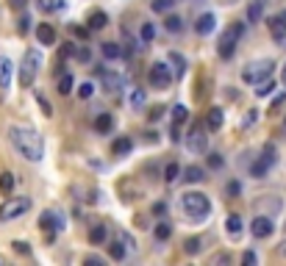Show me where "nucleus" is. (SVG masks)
Wrapping results in <instances>:
<instances>
[{"instance_id":"2eb2a0df","label":"nucleus","mask_w":286,"mask_h":266,"mask_svg":"<svg viewBox=\"0 0 286 266\" xmlns=\"http://www.w3.org/2000/svg\"><path fill=\"white\" fill-rule=\"evenodd\" d=\"M86 25H89V31H100V28H106V25H109L106 11H92V14H89V20H86Z\"/></svg>"},{"instance_id":"5701e85b","label":"nucleus","mask_w":286,"mask_h":266,"mask_svg":"<svg viewBox=\"0 0 286 266\" xmlns=\"http://www.w3.org/2000/svg\"><path fill=\"white\" fill-rule=\"evenodd\" d=\"M225 230H228L231 236H242V216L239 214H231L228 222H225Z\"/></svg>"},{"instance_id":"72a5a7b5","label":"nucleus","mask_w":286,"mask_h":266,"mask_svg":"<svg viewBox=\"0 0 286 266\" xmlns=\"http://www.w3.org/2000/svg\"><path fill=\"white\" fill-rule=\"evenodd\" d=\"M170 61L175 64V72H178V75H183V72H186V61H183V56H181V53H170Z\"/></svg>"},{"instance_id":"f704fd0d","label":"nucleus","mask_w":286,"mask_h":266,"mask_svg":"<svg viewBox=\"0 0 286 266\" xmlns=\"http://www.w3.org/2000/svg\"><path fill=\"white\" fill-rule=\"evenodd\" d=\"M109 255L114 258V261H122V258H125V244H122V241H117V244L109 247Z\"/></svg>"},{"instance_id":"aec40b11","label":"nucleus","mask_w":286,"mask_h":266,"mask_svg":"<svg viewBox=\"0 0 286 266\" xmlns=\"http://www.w3.org/2000/svg\"><path fill=\"white\" fill-rule=\"evenodd\" d=\"M111 125H114V117H111V114H100L98 120H94V131H98V133H109Z\"/></svg>"},{"instance_id":"9b49d317","label":"nucleus","mask_w":286,"mask_h":266,"mask_svg":"<svg viewBox=\"0 0 286 266\" xmlns=\"http://www.w3.org/2000/svg\"><path fill=\"white\" fill-rule=\"evenodd\" d=\"M250 230H253V236H256V239H267V236H272L275 224H272L270 216H256L253 224H250Z\"/></svg>"},{"instance_id":"603ef678","label":"nucleus","mask_w":286,"mask_h":266,"mask_svg":"<svg viewBox=\"0 0 286 266\" xmlns=\"http://www.w3.org/2000/svg\"><path fill=\"white\" fill-rule=\"evenodd\" d=\"M228 194H239V183H231V186H228Z\"/></svg>"},{"instance_id":"f3484780","label":"nucleus","mask_w":286,"mask_h":266,"mask_svg":"<svg viewBox=\"0 0 286 266\" xmlns=\"http://www.w3.org/2000/svg\"><path fill=\"white\" fill-rule=\"evenodd\" d=\"M261 14H264V0H250V6H247V20H250V22H261Z\"/></svg>"},{"instance_id":"39448f33","label":"nucleus","mask_w":286,"mask_h":266,"mask_svg":"<svg viewBox=\"0 0 286 266\" xmlns=\"http://www.w3.org/2000/svg\"><path fill=\"white\" fill-rule=\"evenodd\" d=\"M31 211V200L28 197H14V200H6L0 205V222H11V219H20Z\"/></svg>"},{"instance_id":"09e8293b","label":"nucleus","mask_w":286,"mask_h":266,"mask_svg":"<svg viewBox=\"0 0 286 266\" xmlns=\"http://www.w3.org/2000/svg\"><path fill=\"white\" fill-rule=\"evenodd\" d=\"M242 263H247V266H256V255H253V252H245V255H242Z\"/></svg>"},{"instance_id":"c03bdc74","label":"nucleus","mask_w":286,"mask_h":266,"mask_svg":"<svg viewBox=\"0 0 286 266\" xmlns=\"http://www.w3.org/2000/svg\"><path fill=\"white\" fill-rule=\"evenodd\" d=\"M75 56H78L81 61H89V58H92V53H89V47H75Z\"/></svg>"},{"instance_id":"ea45409f","label":"nucleus","mask_w":286,"mask_h":266,"mask_svg":"<svg viewBox=\"0 0 286 266\" xmlns=\"http://www.w3.org/2000/svg\"><path fill=\"white\" fill-rule=\"evenodd\" d=\"M92 92H94L92 84H81V86H78V97H81V100H89V97H92Z\"/></svg>"},{"instance_id":"37998d69","label":"nucleus","mask_w":286,"mask_h":266,"mask_svg":"<svg viewBox=\"0 0 286 266\" xmlns=\"http://www.w3.org/2000/svg\"><path fill=\"white\" fill-rule=\"evenodd\" d=\"M28 28H31V17H25V14H22V17H20V25H17V31H20V33H25Z\"/></svg>"},{"instance_id":"c85d7f7f","label":"nucleus","mask_w":286,"mask_h":266,"mask_svg":"<svg viewBox=\"0 0 286 266\" xmlns=\"http://www.w3.org/2000/svg\"><path fill=\"white\" fill-rule=\"evenodd\" d=\"M272 89H275V84H272L270 78H264L261 84H256V97H267V94H270Z\"/></svg>"},{"instance_id":"0eeeda50","label":"nucleus","mask_w":286,"mask_h":266,"mask_svg":"<svg viewBox=\"0 0 286 266\" xmlns=\"http://www.w3.org/2000/svg\"><path fill=\"white\" fill-rule=\"evenodd\" d=\"M272 67H275V64L267 61V58H264V61H253V64H247V67L242 69V78H245L247 84L256 86V84H261L264 78H270V75H272Z\"/></svg>"},{"instance_id":"bb28decb","label":"nucleus","mask_w":286,"mask_h":266,"mask_svg":"<svg viewBox=\"0 0 286 266\" xmlns=\"http://www.w3.org/2000/svg\"><path fill=\"white\" fill-rule=\"evenodd\" d=\"M181 17H175V14H172V17H167V20H164V28H167V31H170V33H181Z\"/></svg>"},{"instance_id":"a211bd4d","label":"nucleus","mask_w":286,"mask_h":266,"mask_svg":"<svg viewBox=\"0 0 286 266\" xmlns=\"http://www.w3.org/2000/svg\"><path fill=\"white\" fill-rule=\"evenodd\" d=\"M223 122H225V114H223L219 108H211V111H208V120H206L208 131H219V128H223Z\"/></svg>"},{"instance_id":"58836bf2","label":"nucleus","mask_w":286,"mask_h":266,"mask_svg":"<svg viewBox=\"0 0 286 266\" xmlns=\"http://www.w3.org/2000/svg\"><path fill=\"white\" fill-rule=\"evenodd\" d=\"M223 156H219V153H208V167H211V169H219V167H223Z\"/></svg>"},{"instance_id":"423d86ee","label":"nucleus","mask_w":286,"mask_h":266,"mask_svg":"<svg viewBox=\"0 0 286 266\" xmlns=\"http://www.w3.org/2000/svg\"><path fill=\"white\" fill-rule=\"evenodd\" d=\"M186 147L195 153V156H203L208 153V133L203 131V122H195L186 133Z\"/></svg>"},{"instance_id":"de8ad7c7","label":"nucleus","mask_w":286,"mask_h":266,"mask_svg":"<svg viewBox=\"0 0 286 266\" xmlns=\"http://www.w3.org/2000/svg\"><path fill=\"white\" fill-rule=\"evenodd\" d=\"M283 97H286V94H281V97H275V100H272V108H270V114H275V111L283 105Z\"/></svg>"},{"instance_id":"f8f14e48","label":"nucleus","mask_w":286,"mask_h":266,"mask_svg":"<svg viewBox=\"0 0 286 266\" xmlns=\"http://www.w3.org/2000/svg\"><path fill=\"white\" fill-rule=\"evenodd\" d=\"M11 75H14V67L6 56H0V92H9L11 86Z\"/></svg>"},{"instance_id":"20e7f679","label":"nucleus","mask_w":286,"mask_h":266,"mask_svg":"<svg viewBox=\"0 0 286 266\" xmlns=\"http://www.w3.org/2000/svg\"><path fill=\"white\" fill-rule=\"evenodd\" d=\"M39 64H42V56L39 50H25V56H22V64H20V86H31L34 78H37L39 72Z\"/></svg>"},{"instance_id":"6e6d98bb","label":"nucleus","mask_w":286,"mask_h":266,"mask_svg":"<svg viewBox=\"0 0 286 266\" xmlns=\"http://www.w3.org/2000/svg\"><path fill=\"white\" fill-rule=\"evenodd\" d=\"M283 131H286V120H283Z\"/></svg>"},{"instance_id":"6e6552de","label":"nucleus","mask_w":286,"mask_h":266,"mask_svg":"<svg viewBox=\"0 0 286 266\" xmlns=\"http://www.w3.org/2000/svg\"><path fill=\"white\" fill-rule=\"evenodd\" d=\"M275 161H278V156H275V144H264V150H261L259 161H256L253 167H250V175H253V177H264L272 167H275Z\"/></svg>"},{"instance_id":"79ce46f5","label":"nucleus","mask_w":286,"mask_h":266,"mask_svg":"<svg viewBox=\"0 0 286 266\" xmlns=\"http://www.w3.org/2000/svg\"><path fill=\"white\" fill-rule=\"evenodd\" d=\"M37 100H39V105H42V111H45V117H53V108H50V103H47L42 94H37Z\"/></svg>"},{"instance_id":"a878e982","label":"nucleus","mask_w":286,"mask_h":266,"mask_svg":"<svg viewBox=\"0 0 286 266\" xmlns=\"http://www.w3.org/2000/svg\"><path fill=\"white\" fill-rule=\"evenodd\" d=\"M37 3H39V9H42V11H47V14H50V11L64 9V0H37Z\"/></svg>"},{"instance_id":"2f4dec72","label":"nucleus","mask_w":286,"mask_h":266,"mask_svg":"<svg viewBox=\"0 0 286 266\" xmlns=\"http://www.w3.org/2000/svg\"><path fill=\"white\" fill-rule=\"evenodd\" d=\"M186 117H189L186 105H175V108H172V122H175V125H181V122H186Z\"/></svg>"},{"instance_id":"393cba45","label":"nucleus","mask_w":286,"mask_h":266,"mask_svg":"<svg viewBox=\"0 0 286 266\" xmlns=\"http://www.w3.org/2000/svg\"><path fill=\"white\" fill-rule=\"evenodd\" d=\"M70 92H73V75L61 72V78H58V94H70Z\"/></svg>"},{"instance_id":"dca6fc26","label":"nucleus","mask_w":286,"mask_h":266,"mask_svg":"<svg viewBox=\"0 0 286 266\" xmlns=\"http://www.w3.org/2000/svg\"><path fill=\"white\" fill-rule=\"evenodd\" d=\"M195 31L203 33V36H206V33H211L214 31V14H208V11H206V14H200L198 22H195Z\"/></svg>"},{"instance_id":"f03ea898","label":"nucleus","mask_w":286,"mask_h":266,"mask_svg":"<svg viewBox=\"0 0 286 266\" xmlns=\"http://www.w3.org/2000/svg\"><path fill=\"white\" fill-rule=\"evenodd\" d=\"M181 205H183V211H186V216H192V219H206V216L211 214V200H208L206 194H200V192L183 194Z\"/></svg>"},{"instance_id":"b1692460","label":"nucleus","mask_w":286,"mask_h":266,"mask_svg":"<svg viewBox=\"0 0 286 266\" xmlns=\"http://www.w3.org/2000/svg\"><path fill=\"white\" fill-rule=\"evenodd\" d=\"M89 241H92V244H103L106 241V224H94V227L89 230Z\"/></svg>"},{"instance_id":"864d4df0","label":"nucleus","mask_w":286,"mask_h":266,"mask_svg":"<svg viewBox=\"0 0 286 266\" xmlns=\"http://www.w3.org/2000/svg\"><path fill=\"white\" fill-rule=\"evenodd\" d=\"M278 252H281V255H283V258H286V239H283V241H281V247H278Z\"/></svg>"},{"instance_id":"a18cd8bd","label":"nucleus","mask_w":286,"mask_h":266,"mask_svg":"<svg viewBox=\"0 0 286 266\" xmlns=\"http://www.w3.org/2000/svg\"><path fill=\"white\" fill-rule=\"evenodd\" d=\"M14 252H20V255H28V252H31V247H28L25 241H14Z\"/></svg>"},{"instance_id":"3c124183","label":"nucleus","mask_w":286,"mask_h":266,"mask_svg":"<svg viewBox=\"0 0 286 266\" xmlns=\"http://www.w3.org/2000/svg\"><path fill=\"white\" fill-rule=\"evenodd\" d=\"M170 139H172V141L181 139V133H178V128H175V125H172V131H170Z\"/></svg>"},{"instance_id":"cd10ccee","label":"nucleus","mask_w":286,"mask_h":266,"mask_svg":"<svg viewBox=\"0 0 286 266\" xmlns=\"http://www.w3.org/2000/svg\"><path fill=\"white\" fill-rule=\"evenodd\" d=\"M11 188H14V175H11V172H3V175H0V192H3V194H11Z\"/></svg>"},{"instance_id":"a19ab883","label":"nucleus","mask_w":286,"mask_h":266,"mask_svg":"<svg viewBox=\"0 0 286 266\" xmlns=\"http://www.w3.org/2000/svg\"><path fill=\"white\" fill-rule=\"evenodd\" d=\"M131 103H134L136 108H142V103H145V92H142V89H134V94H131Z\"/></svg>"},{"instance_id":"473e14b6","label":"nucleus","mask_w":286,"mask_h":266,"mask_svg":"<svg viewBox=\"0 0 286 266\" xmlns=\"http://www.w3.org/2000/svg\"><path fill=\"white\" fill-rule=\"evenodd\" d=\"M103 56H106V58H120V56H122L120 45H114V42H106V45H103Z\"/></svg>"},{"instance_id":"c9c22d12","label":"nucleus","mask_w":286,"mask_h":266,"mask_svg":"<svg viewBox=\"0 0 286 266\" xmlns=\"http://www.w3.org/2000/svg\"><path fill=\"white\" fill-rule=\"evenodd\" d=\"M153 36H156L153 22H145V25H142V42H153Z\"/></svg>"},{"instance_id":"9d476101","label":"nucleus","mask_w":286,"mask_h":266,"mask_svg":"<svg viewBox=\"0 0 286 266\" xmlns=\"http://www.w3.org/2000/svg\"><path fill=\"white\" fill-rule=\"evenodd\" d=\"M270 33H272V39H275L278 45H283L286 42V11H278L275 17H270Z\"/></svg>"},{"instance_id":"1a4fd4ad","label":"nucleus","mask_w":286,"mask_h":266,"mask_svg":"<svg viewBox=\"0 0 286 266\" xmlns=\"http://www.w3.org/2000/svg\"><path fill=\"white\" fill-rule=\"evenodd\" d=\"M147 81H150V86H153V89H167V86H170V81H172L170 67H167V64H162V61L150 64V72H147Z\"/></svg>"},{"instance_id":"e433bc0d","label":"nucleus","mask_w":286,"mask_h":266,"mask_svg":"<svg viewBox=\"0 0 286 266\" xmlns=\"http://www.w3.org/2000/svg\"><path fill=\"white\" fill-rule=\"evenodd\" d=\"M175 0H153V11H170Z\"/></svg>"},{"instance_id":"6ab92c4d","label":"nucleus","mask_w":286,"mask_h":266,"mask_svg":"<svg viewBox=\"0 0 286 266\" xmlns=\"http://www.w3.org/2000/svg\"><path fill=\"white\" fill-rule=\"evenodd\" d=\"M131 147H134V141H131L128 136H122V139H117L114 144H111V153H114V156L120 158V156H128V153H131Z\"/></svg>"},{"instance_id":"8fccbe9b","label":"nucleus","mask_w":286,"mask_h":266,"mask_svg":"<svg viewBox=\"0 0 286 266\" xmlns=\"http://www.w3.org/2000/svg\"><path fill=\"white\" fill-rule=\"evenodd\" d=\"M162 105H156V108H150V111H147V117H150V120H158V117H162Z\"/></svg>"},{"instance_id":"7ed1b4c3","label":"nucleus","mask_w":286,"mask_h":266,"mask_svg":"<svg viewBox=\"0 0 286 266\" xmlns=\"http://www.w3.org/2000/svg\"><path fill=\"white\" fill-rule=\"evenodd\" d=\"M242 33H245V25H242V22H236V25H228L223 33H219V39H217V53H219V58H234L236 45H239Z\"/></svg>"},{"instance_id":"7c9ffc66","label":"nucleus","mask_w":286,"mask_h":266,"mask_svg":"<svg viewBox=\"0 0 286 266\" xmlns=\"http://www.w3.org/2000/svg\"><path fill=\"white\" fill-rule=\"evenodd\" d=\"M178 175H181V167H178L175 161L167 164V169H164V180H167V183H172V180H178Z\"/></svg>"},{"instance_id":"5fc2aeb1","label":"nucleus","mask_w":286,"mask_h":266,"mask_svg":"<svg viewBox=\"0 0 286 266\" xmlns=\"http://www.w3.org/2000/svg\"><path fill=\"white\" fill-rule=\"evenodd\" d=\"M281 81H283V86H286V64H283V72H281Z\"/></svg>"},{"instance_id":"ddd939ff","label":"nucleus","mask_w":286,"mask_h":266,"mask_svg":"<svg viewBox=\"0 0 286 266\" xmlns=\"http://www.w3.org/2000/svg\"><path fill=\"white\" fill-rule=\"evenodd\" d=\"M39 227L42 230H61L64 227V219L58 214H53V211H45V214L39 216Z\"/></svg>"},{"instance_id":"4c0bfd02","label":"nucleus","mask_w":286,"mask_h":266,"mask_svg":"<svg viewBox=\"0 0 286 266\" xmlns=\"http://www.w3.org/2000/svg\"><path fill=\"white\" fill-rule=\"evenodd\" d=\"M183 250L192 255V252H200V239H186L183 241Z\"/></svg>"},{"instance_id":"f257e3e1","label":"nucleus","mask_w":286,"mask_h":266,"mask_svg":"<svg viewBox=\"0 0 286 266\" xmlns=\"http://www.w3.org/2000/svg\"><path fill=\"white\" fill-rule=\"evenodd\" d=\"M9 141L14 144V150L31 164H39L42 156H45V141H42V136L34 131V128L11 125L9 128Z\"/></svg>"},{"instance_id":"4be33fe9","label":"nucleus","mask_w":286,"mask_h":266,"mask_svg":"<svg viewBox=\"0 0 286 266\" xmlns=\"http://www.w3.org/2000/svg\"><path fill=\"white\" fill-rule=\"evenodd\" d=\"M100 78H103V86L109 89V92H117V89L122 86V81L117 78L114 72H103V69H100Z\"/></svg>"},{"instance_id":"c756f323","label":"nucleus","mask_w":286,"mask_h":266,"mask_svg":"<svg viewBox=\"0 0 286 266\" xmlns=\"http://www.w3.org/2000/svg\"><path fill=\"white\" fill-rule=\"evenodd\" d=\"M170 236H172L170 222H158V224H156V239H158V241H167Z\"/></svg>"},{"instance_id":"4468645a","label":"nucleus","mask_w":286,"mask_h":266,"mask_svg":"<svg viewBox=\"0 0 286 266\" xmlns=\"http://www.w3.org/2000/svg\"><path fill=\"white\" fill-rule=\"evenodd\" d=\"M37 39H39V45H56V31H53V25L42 22L37 28Z\"/></svg>"},{"instance_id":"4d7b16f0","label":"nucleus","mask_w":286,"mask_h":266,"mask_svg":"<svg viewBox=\"0 0 286 266\" xmlns=\"http://www.w3.org/2000/svg\"><path fill=\"white\" fill-rule=\"evenodd\" d=\"M283 47H286V42H283Z\"/></svg>"},{"instance_id":"49530a36","label":"nucleus","mask_w":286,"mask_h":266,"mask_svg":"<svg viewBox=\"0 0 286 266\" xmlns=\"http://www.w3.org/2000/svg\"><path fill=\"white\" fill-rule=\"evenodd\" d=\"M25 3H28V0H9V6L14 11H22V9H25Z\"/></svg>"},{"instance_id":"412c9836","label":"nucleus","mask_w":286,"mask_h":266,"mask_svg":"<svg viewBox=\"0 0 286 266\" xmlns=\"http://www.w3.org/2000/svg\"><path fill=\"white\" fill-rule=\"evenodd\" d=\"M183 180L186 183H200V180H206V172L200 167H186L183 169Z\"/></svg>"}]
</instances>
